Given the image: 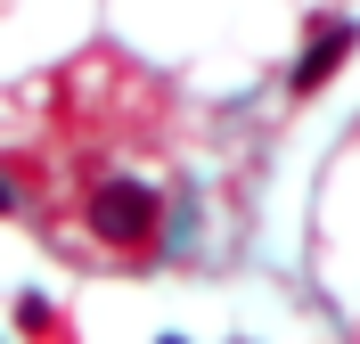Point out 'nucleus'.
<instances>
[{"label":"nucleus","instance_id":"2","mask_svg":"<svg viewBox=\"0 0 360 344\" xmlns=\"http://www.w3.org/2000/svg\"><path fill=\"white\" fill-rule=\"evenodd\" d=\"M352 42H360V33H352L344 17H336V25H319V42L303 49V66H295V91H319V82H328V74L352 58Z\"/></svg>","mask_w":360,"mask_h":344},{"label":"nucleus","instance_id":"3","mask_svg":"<svg viewBox=\"0 0 360 344\" xmlns=\"http://www.w3.org/2000/svg\"><path fill=\"white\" fill-rule=\"evenodd\" d=\"M8 205H17V197H8V181H0V213H8Z\"/></svg>","mask_w":360,"mask_h":344},{"label":"nucleus","instance_id":"4","mask_svg":"<svg viewBox=\"0 0 360 344\" xmlns=\"http://www.w3.org/2000/svg\"><path fill=\"white\" fill-rule=\"evenodd\" d=\"M164 344H172V336H164Z\"/></svg>","mask_w":360,"mask_h":344},{"label":"nucleus","instance_id":"1","mask_svg":"<svg viewBox=\"0 0 360 344\" xmlns=\"http://www.w3.org/2000/svg\"><path fill=\"white\" fill-rule=\"evenodd\" d=\"M90 222H98L107 246H148V238H156V197H148V189H107V197L90 205Z\"/></svg>","mask_w":360,"mask_h":344}]
</instances>
